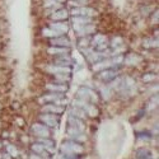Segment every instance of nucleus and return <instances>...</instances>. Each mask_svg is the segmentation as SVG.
I'll return each instance as SVG.
<instances>
[{"mask_svg":"<svg viewBox=\"0 0 159 159\" xmlns=\"http://www.w3.org/2000/svg\"><path fill=\"white\" fill-rule=\"evenodd\" d=\"M61 152L65 153H74V154H82L84 152V147L74 141H66L61 145Z\"/></svg>","mask_w":159,"mask_h":159,"instance_id":"1","label":"nucleus"},{"mask_svg":"<svg viewBox=\"0 0 159 159\" xmlns=\"http://www.w3.org/2000/svg\"><path fill=\"white\" fill-rule=\"evenodd\" d=\"M78 97L82 98L83 101H87L89 103H94L97 101V94L93 90H90L88 88H80L78 92Z\"/></svg>","mask_w":159,"mask_h":159,"instance_id":"2","label":"nucleus"},{"mask_svg":"<svg viewBox=\"0 0 159 159\" xmlns=\"http://www.w3.org/2000/svg\"><path fill=\"white\" fill-rule=\"evenodd\" d=\"M32 132L37 138H48L50 136V130L43 124H34L32 125Z\"/></svg>","mask_w":159,"mask_h":159,"instance_id":"3","label":"nucleus"},{"mask_svg":"<svg viewBox=\"0 0 159 159\" xmlns=\"http://www.w3.org/2000/svg\"><path fill=\"white\" fill-rule=\"evenodd\" d=\"M39 120L43 122V125H46L47 127H52V126H56L57 125V121H59V117L55 116L54 113H45L39 116Z\"/></svg>","mask_w":159,"mask_h":159,"instance_id":"4","label":"nucleus"},{"mask_svg":"<svg viewBox=\"0 0 159 159\" xmlns=\"http://www.w3.org/2000/svg\"><path fill=\"white\" fill-rule=\"evenodd\" d=\"M71 14L73 16H82V17H93L96 14V10L92 8H74L71 9Z\"/></svg>","mask_w":159,"mask_h":159,"instance_id":"5","label":"nucleus"},{"mask_svg":"<svg viewBox=\"0 0 159 159\" xmlns=\"http://www.w3.org/2000/svg\"><path fill=\"white\" fill-rule=\"evenodd\" d=\"M51 45L52 46H57V47H70V41L68 37H64V36H59V37H54L51 38Z\"/></svg>","mask_w":159,"mask_h":159,"instance_id":"6","label":"nucleus"},{"mask_svg":"<svg viewBox=\"0 0 159 159\" xmlns=\"http://www.w3.org/2000/svg\"><path fill=\"white\" fill-rule=\"evenodd\" d=\"M60 98H62V93H57V92H50V93H47L43 97L39 98V102H41V103H45V102L46 103H48V102L54 103L55 101H57Z\"/></svg>","mask_w":159,"mask_h":159,"instance_id":"7","label":"nucleus"},{"mask_svg":"<svg viewBox=\"0 0 159 159\" xmlns=\"http://www.w3.org/2000/svg\"><path fill=\"white\" fill-rule=\"evenodd\" d=\"M116 75H117V71L116 70L104 69V70L101 71V74L98 75V78L102 79V80H104V82H111V80H113V79L116 78Z\"/></svg>","mask_w":159,"mask_h":159,"instance_id":"8","label":"nucleus"},{"mask_svg":"<svg viewBox=\"0 0 159 159\" xmlns=\"http://www.w3.org/2000/svg\"><path fill=\"white\" fill-rule=\"evenodd\" d=\"M50 28H52L54 31H56L59 34L62 36V33H66V32H68L69 25L66 24V23H64V22H55V23H52V24L50 25Z\"/></svg>","mask_w":159,"mask_h":159,"instance_id":"9","label":"nucleus"},{"mask_svg":"<svg viewBox=\"0 0 159 159\" xmlns=\"http://www.w3.org/2000/svg\"><path fill=\"white\" fill-rule=\"evenodd\" d=\"M42 111L43 112H46V113H56V115H60V113H62V111H64V107H61V106H57V104H46V106H43V108H42Z\"/></svg>","mask_w":159,"mask_h":159,"instance_id":"10","label":"nucleus"},{"mask_svg":"<svg viewBox=\"0 0 159 159\" xmlns=\"http://www.w3.org/2000/svg\"><path fill=\"white\" fill-rule=\"evenodd\" d=\"M69 126L74 127V129H76L79 131H84V129H85V126H84V124H83V121L80 120V118H76L74 116L69 117Z\"/></svg>","mask_w":159,"mask_h":159,"instance_id":"11","label":"nucleus"},{"mask_svg":"<svg viewBox=\"0 0 159 159\" xmlns=\"http://www.w3.org/2000/svg\"><path fill=\"white\" fill-rule=\"evenodd\" d=\"M50 73L52 74H69L70 73V68H68V66H59V65H54V66H48V68H46Z\"/></svg>","mask_w":159,"mask_h":159,"instance_id":"12","label":"nucleus"},{"mask_svg":"<svg viewBox=\"0 0 159 159\" xmlns=\"http://www.w3.org/2000/svg\"><path fill=\"white\" fill-rule=\"evenodd\" d=\"M32 150L34 152V153H37L38 155H41L42 158H48V155L46 154L47 153V150H46V147L45 145H42L41 143H36V144H33L32 145Z\"/></svg>","mask_w":159,"mask_h":159,"instance_id":"13","label":"nucleus"},{"mask_svg":"<svg viewBox=\"0 0 159 159\" xmlns=\"http://www.w3.org/2000/svg\"><path fill=\"white\" fill-rule=\"evenodd\" d=\"M90 18L88 17H82V16H76L73 18V23H74V28L79 27V25H85V24H90Z\"/></svg>","mask_w":159,"mask_h":159,"instance_id":"14","label":"nucleus"},{"mask_svg":"<svg viewBox=\"0 0 159 159\" xmlns=\"http://www.w3.org/2000/svg\"><path fill=\"white\" fill-rule=\"evenodd\" d=\"M46 89H48L50 92H57V93H64V92L68 90V87L64 84H47Z\"/></svg>","mask_w":159,"mask_h":159,"instance_id":"15","label":"nucleus"},{"mask_svg":"<svg viewBox=\"0 0 159 159\" xmlns=\"http://www.w3.org/2000/svg\"><path fill=\"white\" fill-rule=\"evenodd\" d=\"M71 62V59L69 56H65V54H61V55H56V60H55V64L59 65V66H65V65H70Z\"/></svg>","mask_w":159,"mask_h":159,"instance_id":"16","label":"nucleus"},{"mask_svg":"<svg viewBox=\"0 0 159 159\" xmlns=\"http://www.w3.org/2000/svg\"><path fill=\"white\" fill-rule=\"evenodd\" d=\"M68 51H69V48L68 47H55V46H52V47H50L48 50H47V52L48 54H51V55H61V54H68Z\"/></svg>","mask_w":159,"mask_h":159,"instance_id":"17","label":"nucleus"},{"mask_svg":"<svg viewBox=\"0 0 159 159\" xmlns=\"http://www.w3.org/2000/svg\"><path fill=\"white\" fill-rule=\"evenodd\" d=\"M51 17H52V19H55V20H64V19L68 18V11H66L65 9L55 10L54 14H52Z\"/></svg>","mask_w":159,"mask_h":159,"instance_id":"18","label":"nucleus"},{"mask_svg":"<svg viewBox=\"0 0 159 159\" xmlns=\"http://www.w3.org/2000/svg\"><path fill=\"white\" fill-rule=\"evenodd\" d=\"M71 116H74V117H76V118H80V120H83V118H85L87 113H85L83 110L75 107V108L71 110Z\"/></svg>","mask_w":159,"mask_h":159,"instance_id":"19","label":"nucleus"},{"mask_svg":"<svg viewBox=\"0 0 159 159\" xmlns=\"http://www.w3.org/2000/svg\"><path fill=\"white\" fill-rule=\"evenodd\" d=\"M104 42H106V37L103 34H96L94 38H93V42H92V43H93L94 46H99V45H102Z\"/></svg>","mask_w":159,"mask_h":159,"instance_id":"20","label":"nucleus"},{"mask_svg":"<svg viewBox=\"0 0 159 159\" xmlns=\"http://www.w3.org/2000/svg\"><path fill=\"white\" fill-rule=\"evenodd\" d=\"M37 141L41 143L42 145H45V147H52V145H54L52 140H50L47 138H37Z\"/></svg>","mask_w":159,"mask_h":159,"instance_id":"21","label":"nucleus"},{"mask_svg":"<svg viewBox=\"0 0 159 159\" xmlns=\"http://www.w3.org/2000/svg\"><path fill=\"white\" fill-rule=\"evenodd\" d=\"M135 60H141L139 56H136L135 54H131V55H129L126 59H125V62H127V64H136V61Z\"/></svg>","mask_w":159,"mask_h":159,"instance_id":"22","label":"nucleus"},{"mask_svg":"<svg viewBox=\"0 0 159 159\" xmlns=\"http://www.w3.org/2000/svg\"><path fill=\"white\" fill-rule=\"evenodd\" d=\"M7 152L9 153L10 157H17V155H18V150H17V148H14L13 145H8V147H7Z\"/></svg>","mask_w":159,"mask_h":159,"instance_id":"23","label":"nucleus"},{"mask_svg":"<svg viewBox=\"0 0 159 159\" xmlns=\"http://www.w3.org/2000/svg\"><path fill=\"white\" fill-rule=\"evenodd\" d=\"M155 78H157L155 74H145V75L143 76V80H144V82H153Z\"/></svg>","mask_w":159,"mask_h":159,"instance_id":"24","label":"nucleus"},{"mask_svg":"<svg viewBox=\"0 0 159 159\" xmlns=\"http://www.w3.org/2000/svg\"><path fill=\"white\" fill-rule=\"evenodd\" d=\"M56 75V79H59V80H62V82H65V80H70V76H69V74H55Z\"/></svg>","mask_w":159,"mask_h":159,"instance_id":"25","label":"nucleus"},{"mask_svg":"<svg viewBox=\"0 0 159 159\" xmlns=\"http://www.w3.org/2000/svg\"><path fill=\"white\" fill-rule=\"evenodd\" d=\"M89 43H90V42L88 41V38H82L80 42H79V46H80V47H84V46H85V47H87Z\"/></svg>","mask_w":159,"mask_h":159,"instance_id":"26","label":"nucleus"},{"mask_svg":"<svg viewBox=\"0 0 159 159\" xmlns=\"http://www.w3.org/2000/svg\"><path fill=\"white\" fill-rule=\"evenodd\" d=\"M120 43H122L121 38H113V42H112V45H113V46H116V45H120Z\"/></svg>","mask_w":159,"mask_h":159,"instance_id":"27","label":"nucleus"},{"mask_svg":"<svg viewBox=\"0 0 159 159\" xmlns=\"http://www.w3.org/2000/svg\"><path fill=\"white\" fill-rule=\"evenodd\" d=\"M30 159H45V158H42L41 155H36V154H32V155L30 157Z\"/></svg>","mask_w":159,"mask_h":159,"instance_id":"28","label":"nucleus"},{"mask_svg":"<svg viewBox=\"0 0 159 159\" xmlns=\"http://www.w3.org/2000/svg\"><path fill=\"white\" fill-rule=\"evenodd\" d=\"M48 2H51V3H62V2H65V0H48Z\"/></svg>","mask_w":159,"mask_h":159,"instance_id":"29","label":"nucleus"},{"mask_svg":"<svg viewBox=\"0 0 159 159\" xmlns=\"http://www.w3.org/2000/svg\"><path fill=\"white\" fill-rule=\"evenodd\" d=\"M59 159H66V158H65V155H61V157H60Z\"/></svg>","mask_w":159,"mask_h":159,"instance_id":"30","label":"nucleus"}]
</instances>
